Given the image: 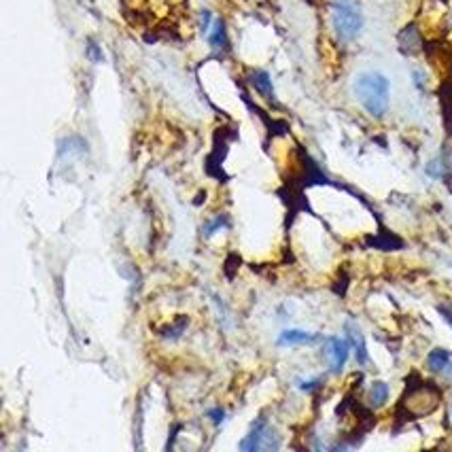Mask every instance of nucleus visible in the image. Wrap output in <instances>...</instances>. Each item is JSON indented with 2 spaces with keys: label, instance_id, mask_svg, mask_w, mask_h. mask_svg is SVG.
Returning a JSON list of instances; mask_svg holds the SVG:
<instances>
[{
  "label": "nucleus",
  "instance_id": "f257e3e1",
  "mask_svg": "<svg viewBox=\"0 0 452 452\" xmlns=\"http://www.w3.org/2000/svg\"><path fill=\"white\" fill-rule=\"evenodd\" d=\"M353 94L370 117L383 119L387 115L391 104V83L383 72H361L353 83Z\"/></svg>",
  "mask_w": 452,
  "mask_h": 452
},
{
  "label": "nucleus",
  "instance_id": "f03ea898",
  "mask_svg": "<svg viewBox=\"0 0 452 452\" xmlns=\"http://www.w3.org/2000/svg\"><path fill=\"white\" fill-rule=\"evenodd\" d=\"M363 11L355 0H332V26L340 43H353L363 32Z\"/></svg>",
  "mask_w": 452,
  "mask_h": 452
},
{
  "label": "nucleus",
  "instance_id": "7ed1b4c3",
  "mask_svg": "<svg viewBox=\"0 0 452 452\" xmlns=\"http://www.w3.org/2000/svg\"><path fill=\"white\" fill-rule=\"evenodd\" d=\"M440 389L434 387L431 383H421L414 389H408L406 397H404V406L412 417H427L431 414L438 404H440Z\"/></svg>",
  "mask_w": 452,
  "mask_h": 452
},
{
  "label": "nucleus",
  "instance_id": "20e7f679",
  "mask_svg": "<svg viewBox=\"0 0 452 452\" xmlns=\"http://www.w3.org/2000/svg\"><path fill=\"white\" fill-rule=\"evenodd\" d=\"M281 440L266 419H257L251 427V434L240 442V451H276Z\"/></svg>",
  "mask_w": 452,
  "mask_h": 452
},
{
  "label": "nucleus",
  "instance_id": "39448f33",
  "mask_svg": "<svg viewBox=\"0 0 452 452\" xmlns=\"http://www.w3.org/2000/svg\"><path fill=\"white\" fill-rule=\"evenodd\" d=\"M325 357H327V363H329V370L334 374H340L349 361V355H351V344L349 340H342L338 336H332L325 340Z\"/></svg>",
  "mask_w": 452,
  "mask_h": 452
},
{
  "label": "nucleus",
  "instance_id": "423d86ee",
  "mask_svg": "<svg viewBox=\"0 0 452 452\" xmlns=\"http://www.w3.org/2000/svg\"><path fill=\"white\" fill-rule=\"evenodd\" d=\"M344 332H346V340H349V344H351V351L355 353L357 363H359V366H366L370 357H368V344H366V338H363L359 325L353 323V321H346V323H344Z\"/></svg>",
  "mask_w": 452,
  "mask_h": 452
},
{
  "label": "nucleus",
  "instance_id": "0eeeda50",
  "mask_svg": "<svg viewBox=\"0 0 452 452\" xmlns=\"http://www.w3.org/2000/svg\"><path fill=\"white\" fill-rule=\"evenodd\" d=\"M427 368H429L434 374L452 378V353L451 351H446V349H434V351L427 355Z\"/></svg>",
  "mask_w": 452,
  "mask_h": 452
},
{
  "label": "nucleus",
  "instance_id": "6e6552de",
  "mask_svg": "<svg viewBox=\"0 0 452 452\" xmlns=\"http://www.w3.org/2000/svg\"><path fill=\"white\" fill-rule=\"evenodd\" d=\"M317 338H319L317 334H310V332H304V329H287V332L281 334L278 344L281 346H298V344H310Z\"/></svg>",
  "mask_w": 452,
  "mask_h": 452
},
{
  "label": "nucleus",
  "instance_id": "1a4fd4ad",
  "mask_svg": "<svg viewBox=\"0 0 452 452\" xmlns=\"http://www.w3.org/2000/svg\"><path fill=\"white\" fill-rule=\"evenodd\" d=\"M389 402V385L383 380H376L370 387V406L372 408H383Z\"/></svg>",
  "mask_w": 452,
  "mask_h": 452
},
{
  "label": "nucleus",
  "instance_id": "9d476101",
  "mask_svg": "<svg viewBox=\"0 0 452 452\" xmlns=\"http://www.w3.org/2000/svg\"><path fill=\"white\" fill-rule=\"evenodd\" d=\"M208 43L215 49H223L227 45V34H225V23L221 19H215L213 28L208 30Z\"/></svg>",
  "mask_w": 452,
  "mask_h": 452
},
{
  "label": "nucleus",
  "instance_id": "9b49d317",
  "mask_svg": "<svg viewBox=\"0 0 452 452\" xmlns=\"http://www.w3.org/2000/svg\"><path fill=\"white\" fill-rule=\"evenodd\" d=\"M253 85L266 96V98H272L274 96V89H272V81L268 77V72H255L253 74Z\"/></svg>",
  "mask_w": 452,
  "mask_h": 452
},
{
  "label": "nucleus",
  "instance_id": "f8f14e48",
  "mask_svg": "<svg viewBox=\"0 0 452 452\" xmlns=\"http://www.w3.org/2000/svg\"><path fill=\"white\" fill-rule=\"evenodd\" d=\"M438 312L442 315V319L452 327V304H440L438 306Z\"/></svg>",
  "mask_w": 452,
  "mask_h": 452
},
{
  "label": "nucleus",
  "instance_id": "ddd939ff",
  "mask_svg": "<svg viewBox=\"0 0 452 452\" xmlns=\"http://www.w3.org/2000/svg\"><path fill=\"white\" fill-rule=\"evenodd\" d=\"M319 385H321V378H317V380H298V387L302 391H315Z\"/></svg>",
  "mask_w": 452,
  "mask_h": 452
},
{
  "label": "nucleus",
  "instance_id": "4468645a",
  "mask_svg": "<svg viewBox=\"0 0 452 452\" xmlns=\"http://www.w3.org/2000/svg\"><path fill=\"white\" fill-rule=\"evenodd\" d=\"M208 30H210V13L204 11V13H202V32L208 34Z\"/></svg>",
  "mask_w": 452,
  "mask_h": 452
},
{
  "label": "nucleus",
  "instance_id": "2eb2a0df",
  "mask_svg": "<svg viewBox=\"0 0 452 452\" xmlns=\"http://www.w3.org/2000/svg\"><path fill=\"white\" fill-rule=\"evenodd\" d=\"M89 55L94 57V62H102V53H98V47L96 45L89 47Z\"/></svg>",
  "mask_w": 452,
  "mask_h": 452
},
{
  "label": "nucleus",
  "instance_id": "dca6fc26",
  "mask_svg": "<svg viewBox=\"0 0 452 452\" xmlns=\"http://www.w3.org/2000/svg\"><path fill=\"white\" fill-rule=\"evenodd\" d=\"M451 421H452V404H451Z\"/></svg>",
  "mask_w": 452,
  "mask_h": 452
}]
</instances>
